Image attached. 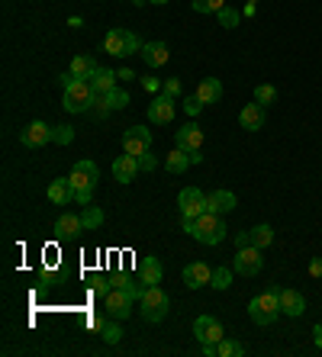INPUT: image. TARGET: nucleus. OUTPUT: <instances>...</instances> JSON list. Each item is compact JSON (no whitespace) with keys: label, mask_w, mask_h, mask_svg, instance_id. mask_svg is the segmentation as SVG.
Instances as JSON below:
<instances>
[{"label":"nucleus","mask_w":322,"mask_h":357,"mask_svg":"<svg viewBox=\"0 0 322 357\" xmlns=\"http://www.w3.org/2000/svg\"><path fill=\"white\" fill-rule=\"evenodd\" d=\"M245 3H254V0H245Z\"/></svg>","instance_id":"obj_52"},{"label":"nucleus","mask_w":322,"mask_h":357,"mask_svg":"<svg viewBox=\"0 0 322 357\" xmlns=\"http://www.w3.org/2000/svg\"><path fill=\"white\" fill-rule=\"evenodd\" d=\"M152 149V132H148V126H129L126 132H123V151L126 155H145V151Z\"/></svg>","instance_id":"obj_10"},{"label":"nucleus","mask_w":322,"mask_h":357,"mask_svg":"<svg viewBox=\"0 0 322 357\" xmlns=\"http://www.w3.org/2000/svg\"><path fill=\"white\" fill-rule=\"evenodd\" d=\"M242 13H245V17H248V20H252V17H254V13H258V3H245V10H242Z\"/></svg>","instance_id":"obj_49"},{"label":"nucleus","mask_w":322,"mask_h":357,"mask_svg":"<svg viewBox=\"0 0 322 357\" xmlns=\"http://www.w3.org/2000/svg\"><path fill=\"white\" fill-rule=\"evenodd\" d=\"M139 171H142V167H139L136 155H119V158L113 161V177H116L119 183H132Z\"/></svg>","instance_id":"obj_17"},{"label":"nucleus","mask_w":322,"mask_h":357,"mask_svg":"<svg viewBox=\"0 0 322 357\" xmlns=\"http://www.w3.org/2000/svg\"><path fill=\"white\" fill-rule=\"evenodd\" d=\"M216 354H220V357H242V354H245V344H242V341H236V338H222L220 344H216Z\"/></svg>","instance_id":"obj_30"},{"label":"nucleus","mask_w":322,"mask_h":357,"mask_svg":"<svg viewBox=\"0 0 322 357\" xmlns=\"http://www.w3.org/2000/svg\"><path fill=\"white\" fill-rule=\"evenodd\" d=\"M178 209L184 219H197L200 213L210 209V197H206L200 187H184V190L178 193Z\"/></svg>","instance_id":"obj_8"},{"label":"nucleus","mask_w":322,"mask_h":357,"mask_svg":"<svg viewBox=\"0 0 322 357\" xmlns=\"http://www.w3.org/2000/svg\"><path fill=\"white\" fill-rule=\"evenodd\" d=\"M113 109H110V103H107V93H97V100H93V107H91V116L93 119H107Z\"/></svg>","instance_id":"obj_36"},{"label":"nucleus","mask_w":322,"mask_h":357,"mask_svg":"<svg viewBox=\"0 0 322 357\" xmlns=\"http://www.w3.org/2000/svg\"><path fill=\"white\" fill-rule=\"evenodd\" d=\"M136 293L126 290V287H113L107 296H103V312L110 319H119V322H126L132 316V303H136Z\"/></svg>","instance_id":"obj_7"},{"label":"nucleus","mask_w":322,"mask_h":357,"mask_svg":"<svg viewBox=\"0 0 322 357\" xmlns=\"http://www.w3.org/2000/svg\"><path fill=\"white\" fill-rule=\"evenodd\" d=\"M194 335H197V341H200V348H204V344H220V341L226 338L220 319H213V316H197Z\"/></svg>","instance_id":"obj_12"},{"label":"nucleus","mask_w":322,"mask_h":357,"mask_svg":"<svg viewBox=\"0 0 322 357\" xmlns=\"http://www.w3.org/2000/svg\"><path fill=\"white\" fill-rule=\"evenodd\" d=\"M107 103H110V109H126V107H129V93L116 84V87L107 93Z\"/></svg>","instance_id":"obj_32"},{"label":"nucleus","mask_w":322,"mask_h":357,"mask_svg":"<svg viewBox=\"0 0 322 357\" xmlns=\"http://www.w3.org/2000/svg\"><path fill=\"white\" fill-rule=\"evenodd\" d=\"M142 87H145V93H158L161 91V81H158V77H142Z\"/></svg>","instance_id":"obj_42"},{"label":"nucleus","mask_w":322,"mask_h":357,"mask_svg":"<svg viewBox=\"0 0 322 357\" xmlns=\"http://www.w3.org/2000/svg\"><path fill=\"white\" fill-rule=\"evenodd\" d=\"M93 100H97V91L91 87V81L77 77L71 87H65V100H61V107L68 109V113H91Z\"/></svg>","instance_id":"obj_5"},{"label":"nucleus","mask_w":322,"mask_h":357,"mask_svg":"<svg viewBox=\"0 0 322 357\" xmlns=\"http://www.w3.org/2000/svg\"><path fill=\"white\" fill-rule=\"evenodd\" d=\"M49 199L55 206H68L71 199H75V190H71V181L68 177H55L49 183Z\"/></svg>","instance_id":"obj_22"},{"label":"nucleus","mask_w":322,"mask_h":357,"mask_svg":"<svg viewBox=\"0 0 322 357\" xmlns=\"http://www.w3.org/2000/svg\"><path fill=\"white\" fill-rule=\"evenodd\" d=\"M103 52L116 55V59H126V55L142 52V42H139L136 33H129V29H110V33L103 36Z\"/></svg>","instance_id":"obj_6"},{"label":"nucleus","mask_w":322,"mask_h":357,"mask_svg":"<svg viewBox=\"0 0 322 357\" xmlns=\"http://www.w3.org/2000/svg\"><path fill=\"white\" fill-rule=\"evenodd\" d=\"M139 306H142L145 322H161L171 309V296L161 290V287H142V293H139Z\"/></svg>","instance_id":"obj_4"},{"label":"nucleus","mask_w":322,"mask_h":357,"mask_svg":"<svg viewBox=\"0 0 322 357\" xmlns=\"http://www.w3.org/2000/svg\"><path fill=\"white\" fill-rule=\"evenodd\" d=\"M248 316H252L254 325L277 322V316H280V290L277 287H268L264 293L252 296V303H248Z\"/></svg>","instance_id":"obj_3"},{"label":"nucleus","mask_w":322,"mask_h":357,"mask_svg":"<svg viewBox=\"0 0 322 357\" xmlns=\"http://www.w3.org/2000/svg\"><path fill=\"white\" fill-rule=\"evenodd\" d=\"M139 274H142V287H158V283H161V274H164V271H161V261L148 255V258H142V267H139Z\"/></svg>","instance_id":"obj_25"},{"label":"nucleus","mask_w":322,"mask_h":357,"mask_svg":"<svg viewBox=\"0 0 322 357\" xmlns=\"http://www.w3.org/2000/svg\"><path fill=\"white\" fill-rule=\"evenodd\" d=\"M139 167H142V171H155V167H158V158L152 155V149L145 151V155H139Z\"/></svg>","instance_id":"obj_40"},{"label":"nucleus","mask_w":322,"mask_h":357,"mask_svg":"<svg viewBox=\"0 0 322 357\" xmlns=\"http://www.w3.org/2000/svg\"><path fill=\"white\" fill-rule=\"evenodd\" d=\"M148 3H155V7H164V3H168V0H148Z\"/></svg>","instance_id":"obj_50"},{"label":"nucleus","mask_w":322,"mask_h":357,"mask_svg":"<svg viewBox=\"0 0 322 357\" xmlns=\"http://www.w3.org/2000/svg\"><path fill=\"white\" fill-rule=\"evenodd\" d=\"M190 165H194V161H190V151H184V149H174L168 158H164V167H168L171 174H184Z\"/></svg>","instance_id":"obj_26"},{"label":"nucleus","mask_w":322,"mask_h":357,"mask_svg":"<svg viewBox=\"0 0 322 357\" xmlns=\"http://www.w3.org/2000/svg\"><path fill=\"white\" fill-rule=\"evenodd\" d=\"M309 274H313V277H322V258H313V261H309Z\"/></svg>","instance_id":"obj_45"},{"label":"nucleus","mask_w":322,"mask_h":357,"mask_svg":"<svg viewBox=\"0 0 322 357\" xmlns=\"http://www.w3.org/2000/svg\"><path fill=\"white\" fill-rule=\"evenodd\" d=\"M132 3H139V7H142V3H148V0H132Z\"/></svg>","instance_id":"obj_51"},{"label":"nucleus","mask_w":322,"mask_h":357,"mask_svg":"<svg viewBox=\"0 0 322 357\" xmlns=\"http://www.w3.org/2000/svg\"><path fill=\"white\" fill-rule=\"evenodd\" d=\"M116 77H123V84H126V81H132V77H136V71H132V68H119Z\"/></svg>","instance_id":"obj_46"},{"label":"nucleus","mask_w":322,"mask_h":357,"mask_svg":"<svg viewBox=\"0 0 322 357\" xmlns=\"http://www.w3.org/2000/svg\"><path fill=\"white\" fill-rule=\"evenodd\" d=\"M45 142H55V126H45L43 119L29 123L20 132V145H26V149H43Z\"/></svg>","instance_id":"obj_11"},{"label":"nucleus","mask_w":322,"mask_h":357,"mask_svg":"<svg viewBox=\"0 0 322 357\" xmlns=\"http://www.w3.org/2000/svg\"><path fill=\"white\" fill-rule=\"evenodd\" d=\"M181 229H184L187 235H194L197 241H204V245H220L222 238H226V216H220V213H213V209H206V213H200L197 219H184L181 216Z\"/></svg>","instance_id":"obj_1"},{"label":"nucleus","mask_w":322,"mask_h":357,"mask_svg":"<svg viewBox=\"0 0 322 357\" xmlns=\"http://www.w3.org/2000/svg\"><path fill=\"white\" fill-rule=\"evenodd\" d=\"M254 100H258L261 107H268V103L277 100V87H271V84H258V87H254Z\"/></svg>","instance_id":"obj_33"},{"label":"nucleus","mask_w":322,"mask_h":357,"mask_svg":"<svg viewBox=\"0 0 322 357\" xmlns=\"http://www.w3.org/2000/svg\"><path fill=\"white\" fill-rule=\"evenodd\" d=\"M184 109H187V113H190V116H197V113L204 109V103H200V97H197V93H194V97H187V100H184Z\"/></svg>","instance_id":"obj_41"},{"label":"nucleus","mask_w":322,"mask_h":357,"mask_svg":"<svg viewBox=\"0 0 322 357\" xmlns=\"http://www.w3.org/2000/svg\"><path fill=\"white\" fill-rule=\"evenodd\" d=\"M190 7H194L197 13H220V10L226 7V0H190Z\"/></svg>","instance_id":"obj_35"},{"label":"nucleus","mask_w":322,"mask_h":357,"mask_svg":"<svg viewBox=\"0 0 322 357\" xmlns=\"http://www.w3.org/2000/svg\"><path fill=\"white\" fill-rule=\"evenodd\" d=\"M313 341H316V348L322 351V322H319V325H316V328H313Z\"/></svg>","instance_id":"obj_48"},{"label":"nucleus","mask_w":322,"mask_h":357,"mask_svg":"<svg viewBox=\"0 0 322 357\" xmlns=\"http://www.w3.org/2000/svg\"><path fill=\"white\" fill-rule=\"evenodd\" d=\"M232 274H236V271H229V267H213L210 287H213V290H229V287H232Z\"/></svg>","instance_id":"obj_31"},{"label":"nucleus","mask_w":322,"mask_h":357,"mask_svg":"<svg viewBox=\"0 0 322 357\" xmlns=\"http://www.w3.org/2000/svg\"><path fill=\"white\" fill-rule=\"evenodd\" d=\"M81 219H84V232H93V229H100L103 225V209L100 206H84V213H81Z\"/></svg>","instance_id":"obj_29"},{"label":"nucleus","mask_w":322,"mask_h":357,"mask_svg":"<svg viewBox=\"0 0 322 357\" xmlns=\"http://www.w3.org/2000/svg\"><path fill=\"white\" fill-rule=\"evenodd\" d=\"M174 145H178V149H184V151H200V149H204V129H200L197 123L181 126L178 132H174Z\"/></svg>","instance_id":"obj_15"},{"label":"nucleus","mask_w":322,"mask_h":357,"mask_svg":"<svg viewBox=\"0 0 322 357\" xmlns=\"http://www.w3.org/2000/svg\"><path fill=\"white\" fill-rule=\"evenodd\" d=\"M87 81H91V87H93L97 93H110L113 87H116L119 77H116V71H110V68L97 65V68H93V75L87 77Z\"/></svg>","instance_id":"obj_20"},{"label":"nucleus","mask_w":322,"mask_h":357,"mask_svg":"<svg viewBox=\"0 0 322 357\" xmlns=\"http://www.w3.org/2000/svg\"><path fill=\"white\" fill-rule=\"evenodd\" d=\"M71 190H75V203H81V206H91L93 203V190H97V181H100V171H97V165L93 161H77L75 167H71Z\"/></svg>","instance_id":"obj_2"},{"label":"nucleus","mask_w":322,"mask_h":357,"mask_svg":"<svg viewBox=\"0 0 322 357\" xmlns=\"http://www.w3.org/2000/svg\"><path fill=\"white\" fill-rule=\"evenodd\" d=\"M280 312L284 316H290V319H297V316H303L306 312V299H303V293L300 290H280Z\"/></svg>","instance_id":"obj_18"},{"label":"nucleus","mask_w":322,"mask_h":357,"mask_svg":"<svg viewBox=\"0 0 322 357\" xmlns=\"http://www.w3.org/2000/svg\"><path fill=\"white\" fill-rule=\"evenodd\" d=\"M197 97H200V103H204V107H210V103H220V100H222L220 77H204V81L197 84Z\"/></svg>","instance_id":"obj_21"},{"label":"nucleus","mask_w":322,"mask_h":357,"mask_svg":"<svg viewBox=\"0 0 322 357\" xmlns=\"http://www.w3.org/2000/svg\"><path fill=\"white\" fill-rule=\"evenodd\" d=\"M113 290V287H110V280H103V277H100V280H97V283H93V293H97V296H107V293H110Z\"/></svg>","instance_id":"obj_43"},{"label":"nucleus","mask_w":322,"mask_h":357,"mask_svg":"<svg viewBox=\"0 0 322 357\" xmlns=\"http://www.w3.org/2000/svg\"><path fill=\"white\" fill-rule=\"evenodd\" d=\"M271 241H274V229L268 222H261V225H254V229H252V245H254V248L264 251Z\"/></svg>","instance_id":"obj_28"},{"label":"nucleus","mask_w":322,"mask_h":357,"mask_svg":"<svg viewBox=\"0 0 322 357\" xmlns=\"http://www.w3.org/2000/svg\"><path fill=\"white\" fill-rule=\"evenodd\" d=\"M77 232H84V219L75 216V213H65V216L55 219V235L59 238H71V235Z\"/></svg>","instance_id":"obj_24"},{"label":"nucleus","mask_w":322,"mask_h":357,"mask_svg":"<svg viewBox=\"0 0 322 357\" xmlns=\"http://www.w3.org/2000/svg\"><path fill=\"white\" fill-rule=\"evenodd\" d=\"M206 197H210V209L220 213V216H229L232 209L238 206V199L232 190H213V193H206Z\"/></svg>","instance_id":"obj_23"},{"label":"nucleus","mask_w":322,"mask_h":357,"mask_svg":"<svg viewBox=\"0 0 322 357\" xmlns=\"http://www.w3.org/2000/svg\"><path fill=\"white\" fill-rule=\"evenodd\" d=\"M216 17H220V26H226V29H236L238 20H242V13H238V10H232L229 3H226V7H222Z\"/></svg>","instance_id":"obj_34"},{"label":"nucleus","mask_w":322,"mask_h":357,"mask_svg":"<svg viewBox=\"0 0 322 357\" xmlns=\"http://www.w3.org/2000/svg\"><path fill=\"white\" fill-rule=\"evenodd\" d=\"M236 245H238V248H245V245H252V232H238V235H236Z\"/></svg>","instance_id":"obj_44"},{"label":"nucleus","mask_w":322,"mask_h":357,"mask_svg":"<svg viewBox=\"0 0 322 357\" xmlns=\"http://www.w3.org/2000/svg\"><path fill=\"white\" fill-rule=\"evenodd\" d=\"M238 126L242 129H248V132H258L264 126V107L254 100V103H248V107H242V113H238Z\"/></svg>","instance_id":"obj_19"},{"label":"nucleus","mask_w":322,"mask_h":357,"mask_svg":"<svg viewBox=\"0 0 322 357\" xmlns=\"http://www.w3.org/2000/svg\"><path fill=\"white\" fill-rule=\"evenodd\" d=\"M181 91H184V87H181L178 77H168V81L161 84V93H168V97H181Z\"/></svg>","instance_id":"obj_39"},{"label":"nucleus","mask_w":322,"mask_h":357,"mask_svg":"<svg viewBox=\"0 0 322 357\" xmlns=\"http://www.w3.org/2000/svg\"><path fill=\"white\" fill-rule=\"evenodd\" d=\"M148 123H155V126L174 123V97H168V93H158V97L148 103Z\"/></svg>","instance_id":"obj_13"},{"label":"nucleus","mask_w":322,"mask_h":357,"mask_svg":"<svg viewBox=\"0 0 322 357\" xmlns=\"http://www.w3.org/2000/svg\"><path fill=\"white\" fill-rule=\"evenodd\" d=\"M119 338H123V328H119V319H110V322L103 325V341H107V344H119Z\"/></svg>","instance_id":"obj_37"},{"label":"nucleus","mask_w":322,"mask_h":357,"mask_svg":"<svg viewBox=\"0 0 322 357\" xmlns=\"http://www.w3.org/2000/svg\"><path fill=\"white\" fill-rule=\"evenodd\" d=\"M264 267V258H261V248H254V245H245V248L236 251V258H232V271L242 277H254L258 271Z\"/></svg>","instance_id":"obj_9"},{"label":"nucleus","mask_w":322,"mask_h":357,"mask_svg":"<svg viewBox=\"0 0 322 357\" xmlns=\"http://www.w3.org/2000/svg\"><path fill=\"white\" fill-rule=\"evenodd\" d=\"M184 287L187 290H200V287H210L213 280V267L204 264V261H194V264H187L184 267Z\"/></svg>","instance_id":"obj_14"},{"label":"nucleus","mask_w":322,"mask_h":357,"mask_svg":"<svg viewBox=\"0 0 322 357\" xmlns=\"http://www.w3.org/2000/svg\"><path fill=\"white\" fill-rule=\"evenodd\" d=\"M93 68H97V61L91 59V55H75V59H71V75L75 77H91L93 75Z\"/></svg>","instance_id":"obj_27"},{"label":"nucleus","mask_w":322,"mask_h":357,"mask_svg":"<svg viewBox=\"0 0 322 357\" xmlns=\"http://www.w3.org/2000/svg\"><path fill=\"white\" fill-rule=\"evenodd\" d=\"M87 325H91V328H97V332H103V325H107V322H103L100 316H91V319H87Z\"/></svg>","instance_id":"obj_47"},{"label":"nucleus","mask_w":322,"mask_h":357,"mask_svg":"<svg viewBox=\"0 0 322 357\" xmlns=\"http://www.w3.org/2000/svg\"><path fill=\"white\" fill-rule=\"evenodd\" d=\"M55 142L59 145H71L75 142V129L71 126H55Z\"/></svg>","instance_id":"obj_38"},{"label":"nucleus","mask_w":322,"mask_h":357,"mask_svg":"<svg viewBox=\"0 0 322 357\" xmlns=\"http://www.w3.org/2000/svg\"><path fill=\"white\" fill-rule=\"evenodd\" d=\"M139 55H142L145 68H164V65H168V59H171V52H168V45H164V42H145Z\"/></svg>","instance_id":"obj_16"}]
</instances>
